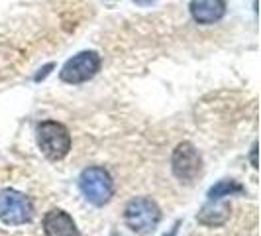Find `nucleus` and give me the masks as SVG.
<instances>
[{
  "mask_svg": "<svg viewBox=\"0 0 261 236\" xmlns=\"http://www.w3.org/2000/svg\"><path fill=\"white\" fill-rule=\"evenodd\" d=\"M124 221L138 234H151L161 221V209L149 197H138L124 209Z\"/></svg>",
  "mask_w": 261,
  "mask_h": 236,
  "instance_id": "nucleus-1",
  "label": "nucleus"
},
{
  "mask_svg": "<svg viewBox=\"0 0 261 236\" xmlns=\"http://www.w3.org/2000/svg\"><path fill=\"white\" fill-rule=\"evenodd\" d=\"M79 187L83 191L85 199L96 205V207H102L106 205L112 195H114V181H112V175L105 170V168H87V170L81 173V179H79Z\"/></svg>",
  "mask_w": 261,
  "mask_h": 236,
  "instance_id": "nucleus-2",
  "label": "nucleus"
},
{
  "mask_svg": "<svg viewBox=\"0 0 261 236\" xmlns=\"http://www.w3.org/2000/svg\"><path fill=\"white\" fill-rule=\"evenodd\" d=\"M38 144L47 159L59 161L71 150V134L61 122L47 120L38 126Z\"/></svg>",
  "mask_w": 261,
  "mask_h": 236,
  "instance_id": "nucleus-3",
  "label": "nucleus"
},
{
  "mask_svg": "<svg viewBox=\"0 0 261 236\" xmlns=\"http://www.w3.org/2000/svg\"><path fill=\"white\" fill-rule=\"evenodd\" d=\"M171 168H173L175 177L181 183H187V185L195 183L196 177L202 171V159H200L198 150L191 142H181V144L175 148V152H173Z\"/></svg>",
  "mask_w": 261,
  "mask_h": 236,
  "instance_id": "nucleus-4",
  "label": "nucleus"
},
{
  "mask_svg": "<svg viewBox=\"0 0 261 236\" xmlns=\"http://www.w3.org/2000/svg\"><path fill=\"white\" fill-rule=\"evenodd\" d=\"M34 217V205L24 193L4 189L0 191V221L4 224H26Z\"/></svg>",
  "mask_w": 261,
  "mask_h": 236,
  "instance_id": "nucleus-5",
  "label": "nucleus"
},
{
  "mask_svg": "<svg viewBox=\"0 0 261 236\" xmlns=\"http://www.w3.org/2000/svg\"><path fill=\"white\" fill-rule=\"evenodd\" d=\"M100 71V55L96 52H81L67 61L59 77L69 85H79L92 79Z\"/></svg>",
  "mask_w": 261,
  "mask_h": 236,
  "instance_id": "nucleus-6",
  "label": "nucleus"
},
{
  "mask_svg": "<svg viewBox=\"0 0 261 236\" xmlns=\"http://www.w3.org/2000/svg\"><path fill=\"white\" fill-rule=\"evenodd\" d=\"M43 232L45 236H81L73 217L61 209H53L43 217Z\"/></svg>",
  "mask_w": 261,
  "mask_h": 236,
  "instance_id": "nucleus-7",
  "label": "nucleus"
},
{
  "mask_svg": "<svg viewBox=\"0 0 261 236\" xmlns=\"http://www.w3.org/2000/svg\"><path fill=\"white\" fill-rule=\"evenodd\" d=\"M191 16L198 24H214L226 14V0H191Z\"/></svg>",
  "mask_w": 261,
  "mask_h": 236,
  "instance_id": "nucleus-8",
  "label": "nucleus"
},
{
  "mask_svg": "<svg viewBox=\"0 0 261 236\" xmlns=\"http://www.w3.org/2000/svg\"><path fill=\"white\" fill-rule=\"evenodd\" d=\"M244 189L236 181H222L218 183L216 187H212L208 193V199H222V197H230L232 193H242Z\"/></svg>",
  "mask_w": 261,
  "mask_h": 236,
  "instance_id": "nucleus-9",
  "label": "nucleus"
},
{
  "mask_svg": "<svg viewBox=\"0 0 261 236\" xmlns=\"http://www.w3.org/2000/svg\"><path fill=\"white\" fill-rule=\"evenodd\" d=\"M138 6H149V4H153V2H157V0H134Z\"/></svg>",
  "mask_w": 261,
  "mask_h": 236,
  "instance_id": "nucleus-10",
  "label": "nucleus"
}]
</instances>
